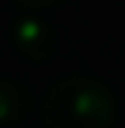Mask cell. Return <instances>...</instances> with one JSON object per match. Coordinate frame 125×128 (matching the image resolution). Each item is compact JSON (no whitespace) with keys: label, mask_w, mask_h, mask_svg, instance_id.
<instances>
[{"label":"cell","mask_w":125,"mask_h":128,"mask_svg":"<svg viewBox=\"0 0 125 128\" xmlns=\"http://www.w3.org/2000/svg\"><path fill=\"white\" fill-rule=\"evenodd\" d=\"M41 114L46 128H109L114 98L95 79L68 76L46 93Z\"/></svg>","instance_id":"6da1fadb"},{"label":"cell","mask_w":125,"mask_h":128,"mask_svg":"<svg viewBox=\"0 0 125 128\" xmlns=\"http://www.w3.org/2000/svg\"><path fill=\"white\" fill-rule=\"evenodd\" d=\"M14 44L19 52H25L33 60H49L57 49L54 30L41 19H22L14 27Z\"/></svg>","instance_id":"7a4b0ae2"},{"label":"cell","mask_w":125,"mask_h":128,"mask_svg":"<svg viewBox=\"0 0 125 128\" xmlns=\"http://www.w3.org/2000/svg\"><path fill=\"white\" fill-rule=\"evenodd\" d=\"M33 96L25 84L0 79V123H19L30 114Z\"/></svg>","instance_id":"3957f363"},{"label":"cell","mask_w":125,"mask_h":128,"mask_svg":"<svg viewBox=\"0 0 125 128\" xmlns=\"http://www.w3.org/2000/svg\"><path fill=\"white\" fill-rule=\"evenodd\" d=\"M25 6H33V8H52V6H60L65 0H22Z\"/></svg>","instance_id":"277c9868"}]
</instances>
